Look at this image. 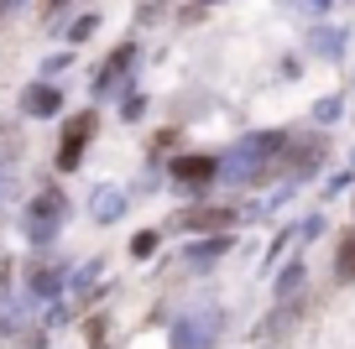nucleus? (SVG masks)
<instances>
[{"label": "nucleus", "instance_id": "f257e3e1", "mask_svg": "<svg viewBox=\"0 0 355 349\" xmlns=\"http://www.w3.org/2000/svg\"><path fill=\"white\" fill-rule=\"evenodd\" d=\"M63 214H68V198L58 193V188L37 193L32 204H26V229H32V240H53L58 224H63Z\"/></svg>", "mask_w": 355, "mask_h": 349}, {"label": "nucleus", "instance_id": "f03ea898", "mask_svg": "<svg viewBox=\"0 0 355 349\" xmlns=\"http://www.w3.org/2000/svg\"><path fill=\"white\" fill-rule=\"evenodd\" d=\"M94 136V115H73V125L63 131V146H58V167H78V156H84V141Z\"/></svg>", "mask_w": 355, "mask_h": 349}, {"label": "nucleus", "instance_id": "7ed1b4c3", "mask_svg": "<svg viewBox=\"0 0 355 349\" xmlns=\"http://www.w3.org/2000/svg\"><path fill=\"white\" fill-rule=\"evenodd\" d=\"M209 339H214V313H199V323H183L178 328V349H209Z\"/></svg>", "mask_w": 355, "mask_h": 349}, {"label": "nucleus", "instance_id": "20e7f679", "mask_svg": "<svg viewBox=\"0 0 355 349\" xmlns=\"http://www.w3.org/2000/svg\"><path fill=\"white\" fill-rule=\"evenodd\" d=\"M209 177H214L209 156H178L173 162V183H209Z\"/></svg>", "mask_w": 355, "mask_h": 349}, {"label": "nucleus", "instance_id": "39448f33", "mask_svg": "<svg viewBox=\"0 0 355 349\" xmlns=\"http://www.w3.org/2000/svg\"><path fill=\"white\" fill-rule=\"evenodd\" d=\"M230 219V208H193V214H183V229H225Z\"/></svg>", "mask_w": 355, "mask_h": 349}, {"label": "nucleus", "instance_id": "423d86ee", "mask_svg": "<svg viewBox=\"0 0 355 349\" xmlns=\"http://www.w3.org/2000/svg\"><path fill=\"white\" fill-rule=\"evenodd\" d=\"M58 105H63V99H58L53 84H32V89H26V109H32V115H53Z\"/></svg>", "mask_w": 355, "mask_h": 349}, {"label": "nucleus", "instance_id": "0eeeda50", "mask_svg": "<svg viewBox=\"0 0 355 349\" xmlns=\"http://www.w3.org/2000/svg\"><path fill=\"white\" fill-rule=\"evenodd\" d=\"M115 214H125V193H115V188L94 193V219H115Z\"/></svg>", "mask_w": 355, "mask_h": 349}, {"label": "nucleus", "instance_id": "6e6552de", "mask_svg": "<svg viewBox=\"0 0 355 349\" xmlns=\"http://www.w3.org/2000/svg\"><path fill=\"white\" fill-rule=\"evenodd\" d=\"M340 276H355V240H345L340 251Z\"/></svg>", "mask_w": 355, "mask_h": 349}, {"label": "nucleus", "instance_id": "1a4fd4ad", "mask_svg": "<svg viewBox=\"0 0 355 349\" xmlns=\"http://www.w3.org/2000/svg\"><path fill=\"white\" fill-rule=\"evenodd\" d=\"M131 251H136V256H152V251H157V235H136Z\"/></svg>", "mask_w": 355, "mask_h": 349}, {"label": "nucleus", "instance_id": "9d476101", "mask_svg": "<svg viewBox=\"0 0 355 349\" xmlns=\"http://www.w3.org/2000/svg\"><path fill=\"white\" fill-rule=\"evenodd\" d=\"M58 6H63V0H42V11H58Z\"/></svg>", "mask_w": 355, "mask_h": 349}]
</instances>
